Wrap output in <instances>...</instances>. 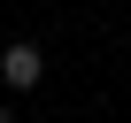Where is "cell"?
I'll list each match as a JSON object with an SVG mask.
<instances>
[{
  "mask_svg": "<svg viewBox=\"0 0 131 123\" xmlns=\"http://www.w3.org/2000/svg\"><path fill=\"white\" fill-rule=\"evenodd\" d=\"M46 77V54L31 46V39H16V46H0V85H8V92H31Z\"/></svg>",
  "mask_w": 131,
  "mask_h": 123,
  "instance_id": "obj_1",
  "label": "cell"
},
{
  "mask_svg": "<svg viewBox=\"0 0 131 123\" xmlns=\"http://www.w3.org/2000/svg\"><path fill=\"white\" fill-rule=\"evenodd\" d=\"M0 123H16V108H0Z\"/></svg>",
  "mask_w": 131,
  "mask_h": 123,
  "instance_id": "obj_2",
  "label": "cell"
}]
</instances>
